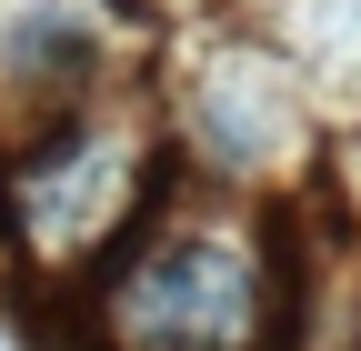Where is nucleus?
Masks as SVG:
<instances>
[{
    "label": "nucleus",
    "instance_id": "1",
    "mask_svg": "<svg viewBox=\"0 0 361 351\" xmlns=\"http://www.w3.org/2000/svg\"><path fill=\"white\" fill-rule=\"evenodd\" d=\"M251 312H261V261L241 241L180 231V241L130 261V281L111 301V331L130 351H241Z\"/></svg>",
    "mask_w": 361,
    "mask_h": 351
}]
</instances>
